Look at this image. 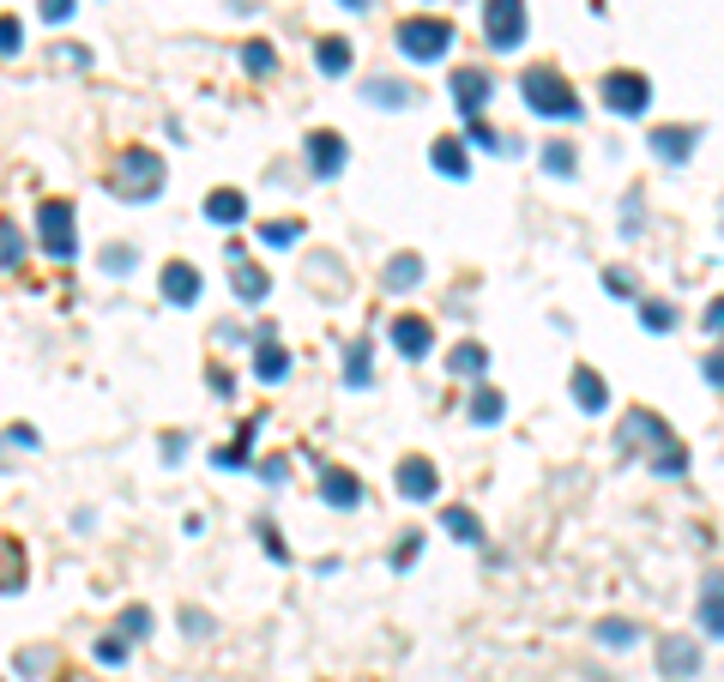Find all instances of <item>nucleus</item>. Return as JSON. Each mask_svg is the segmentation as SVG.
Returning <instances> with one entry per match:
<instances>
[{"instance_id":"de8ad7c7","label":"nucleus","mask_w":724,"mask_h":682,"mask_svg":"<svg viewBox=\"0 0 724 682\" xmlns=\"http://www.w3.org/2000/svg\"><path fill=\"white\" fill-rule=\"evenodd\" d=\"M97 658L104 665H128V641H97Z\"/></svg>"},{"instance_id":"603ef678","label":"nucleus","mask_w":724,"mask_h":682,"mask_svg":"<svg viewBox=\"0 0 724 682\" xmlns=\"http://www.w3.org/2000/svg\"><path fill=\"white\" fill-rule=\"evenodd\" d=\"M700 368H707V387H719V375H724V363H719V351H707V363H700Z\"/></svg>"},{"instance_id":"ddd939ff","label":"nucleus","mask_w":724,"mask_h":682,"mask_svg":"<svg viewBox=\"0 0 724 682\" xmlns=\"http://www.w3.org/2000/svg\"><path fill=\"white\" fill-rule=\"evenodd\" d=\"M622 447H664L671 441V429H664V417H652V411H628V417H622V435H616Z\"/></svg>"},{"instance_id":"a878e982","label":"nucleus","mask_w":724,"mask_h":682,"mask_svg":"<svg viewBox=\"0 0 724 682\" xmlns=\"http://www.w3.org/2000/svg\"><path fill=\"white\" fill-rule=\"evenodd\" d=\"M350 54H357V49H350L345 37H321V42H314V61H321V73H333V80H338V73H350Z\"/></svg>"},{"instance_id":"37998d69","label":"nucleus","mask_w":724,"mask_h":682,"mask_svg":"<svg viewBox=\"0 0 724 682\" xmlns=\"http://www.w3.org/2000/svg\"><path fill=\"white\" fill-rule=\"evenodd\" d=\"M604 284L616 290V296H634V290H640V284H634V272H628V266H610V272H604Z\"/></svg>"},{"instance_id":"39448f33","label":"nucleus","mask_w":724,"mask_h":682,"mask_svg":"<svg viewBox=\"0 0 724 682\" xmlns=\"http://www.w3.org/2000/svg\"><path fill=\"white\" fill-rule=\"evenodd\" d=\"M483 37L495 54H514L526 42V0H490L483 7Z\"/></svg>"},{"instance_id":"ea45409f","label":"nucleus","mask_w":724,"mask_h":682,"mask_svg":"<svg viewBox=\"0 0 724 682\" xmlns=\"http://www.w3.org/2000/svg\"><path fill=\"white\" fill-rule=\"evenodd\" d=\"M73 7H79V0H37V13L49 19V25H67V19H73Z\"/></svg>"},{"instance_id":"3c124183","label":"nucleus","mask_w":724,"mask_h":682,"mask_svg":"<svg viewBox=\"0 0 724 682\" xmlns=\"http://www.w3.org/2000/svg\"><path fill=\"white\" fill-rule=\"evenodd\" d=\"M622 223H628V230H640V194H628V206H622Z\"/></svg>"},{"instance_id":"8fccbe9b","label":"nucleus","mask_w":724,"mask_h":682,"mask_svg":"<svg viewBox=\"0 0 724 682\" xmlns=\"http://www.w3.org/2000/svg\"><path fill=\"white\" fill-rule=\"evenodd\" d=\"M260 477H272V484H285V477H290V460H266V465H260Z\"/></svg>"},{"instance_id":"412c9836","label":"nucleus","mask_w":724,"mask_h":682,"mask_svg":"<svg viewBox=\"0 0 724 682\" xmlns=\"http://www.w3.org/2000/svg\"><path fill=\"white\" fill-rule=\"evenodd\" d=\"M447 368H452V381H483V368H490V351H483V344H459V351L447 356Z\"/></svg>"},{"instance_id":"0eeeda50","label":"nucleus","mask_w":724,"mask_h":682,"mask_svg":"<svg viewBox=\"0 0 724 682\" xmlns=\"http://www.w3.org/2000/svg\"><path fill=\"white\" fill-rule=\"evenodd\" d=\"M224 260H230V284H236V302H248V308H260V302L272 296V278H266V266H254V260H248V248H242V242H230V248H224Z\"/></svg>"},{"instance_id":"2eb2a0df","label":"nucleus","mask_w":724,"mask_h":682,"mask_svg":"<svg viewBox=\"0 0 724 682\" xmlns=\"http://www.w3.org/2000/svg\"><path fill=\"white\" fill-rule=\"evenodd\" d=\"M321 496H326V508H362V484L345 465H326L321 472Z\"/></svg>"},{"instance_id":"c03bdc74","label":"nucleus","mask_w":724,"mask_h":682,"mask_svg":"<svg viewBox=\"0 0 724 682\" xmlns=\"http://www.w3.org/2000/svg\"><path fill=\"white\" fill-rule=\"evenodd\" d=\"M19 42H25V31H19V19H0V54H19Z\"/></svg>"},{"instance_id":"f257e3e1","label":"nucleus","mask_w":724,"mask_h":682,"mask_svg":"<svg viewBox=\"0 0 724 682\" xmlns=\"http://www.w3.org/2000/svg\"><path fill=\"white\" fill-rule=\"evenodd\" d=\"M519 97H526L531 115H550V121H580V97H574V85L562 80L556 66H526V80H519Z\"/></svg>"},{"instance_id":"bb28decb","label":"nucleus","mask_w":724,"mask_h":682,"mask_svg":"<svg viewBox=\"0 0 724 682\" xmlns=\"http://www.w3.org/2000/svg\"><path fill=\"white\" fill-rule=\"evenodd\" d=\"M206 218H212V223H242V218H248V199L236 194V187H218V194L206 199Z\"/></svg>"},{"instance_id":"c756f323","label":"nucleus","mask_w":724,"mask_h":682,"mask_svg":"<svg viewBox=\"0 0 724 682\" xmlns=\"http://www.w3.org/2000/svg\"><path fill=\"white\" fill-rule=\"evenodd\" d=\"M652 472H659V477H683V472H688V447H683V441L652 447Z\"/></svg>"},{"instance_id":"1a4fd4ad","label":"nucleus","mask_w":724,"mask_h":682,"mask_svg":"<svg viewBox=\"0 0 724 682\" xmlns=\"http://www.w3.org/2000/svg\"><path fill=\"white\" fill-rule=\"evenodd\" d=\"M490 97H495V80L483 73V66H459V73H452V103H459L466 121H483Z\"/></svg>"},{"instance_id":"5701e85b","label":"nucleus","mask_w":724,"mask_h":682,"mask_svg":"<svg viewBox=\"0 0 724 682\" xmlns=\"http://www.w3.org/2000/svg\"><path fill=\"white\" fill-rule=\"evenodd\" d=\"M466 145H483V151H495V158H514V151H519L514 133H495L490 121H471V127H466Z\"/></svg>"},{"instance_id":"4be33fe9","label":"nucleus","mask_w":724,"mask_h":682,"mask_svg":"<svg viewBox=\"0 0 724 682\" xmlns=\"http://www.w3.org/2000/svg\"><path fill=\"white\" fill-rule=\"evenodd\" d=\"M719 629H724V598H719V574L700 586V634L707 641H719Z\"/></svg>"},{"instance_id":"a19ab883","label":"nucleus","mask_w":724,"mask_h":682,"mask_svg":"<svg viewBox=\"0 0 724 682\" xmlns=\"http://www.w3.org/2000/svg\"><path fill=\"white\" fill-rule=\"evenodd\" d=\"M19 670H25V677H43V670H49V646H31V653H19Z\"/></svg>"},{"instance_id":"f03ea898","label":"nucleus","mask_w":724,"mask_h":682,"mask_svg":"<svg viewBox=\"0 0 724 682\" xmlns=\"http://www.w3.org/2000/svg\"><path fill=\"white\" fill-rule=\"evenodd\" d=\"M157 187H164V158L145 151V145H128L116 163V194L128 199V206H152Z\"/></svg>"},{"instance_id":"e433bc0d","label":"nucleus","mask_w":724,"mask_h":682,"mask_svg":"<svg viewBox=\"0 0 724 682\" xmlns=\"http://www.w3.org/2000/svg\"><path fill=\"white\" fill-rule=\"evenodd\" d=\"M242 66H248V73H254V80H260V73H272V66H278V54H272V42H242Z\"/></svg>"},{"instance_id":"f704fd0d","label":"nucleus","mask_w":724,"mask_h":682,"mask_svg":"<svg viewBox=\"0 0 724 682\" xmlns=\"http://www.w3.org/2000/svg\"><path fill=\"white\" fill-rule=\"evenodd\" d=\"M676 320H683L676 315V302H640V327L647 332H671Z\"/></svg>"},{"instance_id":"f8f14e48","label":"nucleus","mask_w":724,"mask_h":682,"mask_svg":"<svg viewBox=\"0 0 724 682\" xmlns=\"http://www.w3.org/2000/svg\"><path fill=\"white\" fill-rule=\"evenodd\" d=\"M200 290H206L200 266H188V260H169V266H164V296L176 302V308H194V302H200Z\"/></svg>"},{"instance_id":"49530a36","label":"nucleus","mask_w":724,"mask_h":682,"mask_svg":"<svg viewBox=\"0 0 724 682\" xmlns=\"http://www.w3.org/2000/svg\"><path fill=\"white\" fill-rule=\"evenodd\" d=\"M128 634H133V641L152 634V610H145V604H133V610H128Z\"/></svg>"},{"instance_id":"9d476101","label":"nucleus","mask_w":724,"mask_h":682,"mask_svg":"<svg viewBox=\"0 0 724 682\" xmlns=\"http://www.w3.org/2000/svg\"><path fill=\"white\" fill-rule=\"evenodd\" d=\"M399 496H405V501H435V496H441V472H435V460H423V453L399 460Z\"/></svg>"},{"instance_id":"9b49d317","label":"nucleus","mask_w":724,"mask_h":682,"mask_svg":"<svg viewBox=\"0 0 724 682\" xmlns=\"http://www.w3.org/2000/svg\"><path fill=\"white\" fill-rule=\"evenodd\" d=\"M393 344H399V356L423 363V356H429V344H435V327H429L423 315H393Z\"/></svg>"},{"instance_id":"7ed1b4c3","label":"nucleus","mask_w":724,"mask_h":682,"mask_svg":"<svg viewBox=\"0 0 724 682\" xmlns=\"http://www.w3.org/2000/svg\"><path fill=\"white\" fill-rule=\"evenodd\" d=\"M37 236H43V254L49 260H73L79 254V218L67 199H43L37 206Z\"/></svg>"},{"instance_id":"393cba45","label":"nucleus","mask_w":724,"mask_h":682,"mask_svg":"<svg viewBox=\"0 0 724 682\" xmlns=\"http://www.w3.org/2000/svg\"><path fill=\"white\" fill-rule=\"evenodd\" d=\"M429 151H435V170L441 175H459V182H466V170H471V163H466V139H452V133H447V139H435Z\"/></svg>"},{"instance_id":"6ab92c4d","label":"nucleus","mask_w":724,"mask_h":682,"mask_svg":"<svg viewBox=\"0 0 724 682\" xmlns=\"http://www.w3.org/2000/svg\"><path fill=\"white\" fill-rule=\"evenodd\" d=\"M574 405L580 411H604L610 405V387H604V375H598V368H574Z\"/></svg>"},{"instance_id":"4468645a","label":"nucleus","mask_w":724,"mask_h":682,"mask_svg":"<svg viewBox=\"0 0 724 682\" xmlns=\"http://www.w3.org/2000/svg\"><path fill=\"white\" fill-rule=\"evenodd\" d=\"M659 665H664V677H700V641H688V634H671V641L659 646Z\"/></svg>"},{"instance_id":"c9c22d12","label":"nucleus","mask_w":724,"mask_h":682,"mask_svg":"<svg viewBox=\"0 0 724 682\" xmlns=\"http://www.w3.org/2000/svg\"><path fill=\"white\" fill-rule=\"evenodd\" d=\"M37 447V429L31 423H13V429L0 435V465H7V453H31Z\"/></svg>"},{"instance_id":"aec40b11","label":"nucleus","mask_w":724,"mask_h":682,"mask_svg":"<svg viewBox=\"0 0 724 682\" xmlns=\"http://www.w3.org/2000/svg\"><path fill=\"white\" fill-rule=\"evenodd\" d=\"M254 375H260L266 387H278V381L290 375V351H285V344H272V339H260V351H254Z\"/></svg>"},{"instance_id":"09e8293b","label":"nucleus","mask_w":724,"mask_h":682,"mask_svg":"<svg viewBox=\"0 0 724 682\" xmlns=\"http://www.w3.org/2000/svg\"><path fill=\"white\" fill-rule=\"evenodd\" d=\"M181 629H188V634H212V617H206V610H188V617H181Z\"/></svg>"},{"instance_id":"c85d7f7f","label":"nucleus","mask_w":724,"mask_h":682,"mask_svg":"<svg viewBox=\"0 0 724 682\" xmlns=\"http://www.w3.org/2000/svg\"><path fill=\"white\" fill-rule=\"evenodd\" d=\"M441 525H447L459 544H483V525H478V513H471V508H447V513H441Z\"/></svg>"},{"instance_id":"f3484780","label":"nucleus","mask_w":724,"mask_h":682,"mask_svg":"<svg viewBox=\"0 0 724 682\" xmlns=\"http://www.w3.org/2000/svg\"><path fill=\"white\" fill-rule=\"evenodd\" d=\"M695 145H700V127H652V151L664 163H683Z\"/></svg>"},{"instance_id":"b1692460","label":"nucleus","mask_w":724,"mask_h":682,"mask_svg":"<svg viewBox=\"0 0 724 682\" xmlns=\"http://www.w3.org/2000/svg\"><path fill=\"white\" fill-rule=\"evenodd\" d=\"M0 592H25V544H0Z\"/></svg>"},{"instance_id":"58836bf2","label":"nucleus","mask_w":724,"mask_h":682,"mask_svg":"<svg viewBox=\"0 0 724 682\" xmlns=\"http://www.w3.org/2000/svg\"><path fill=\"white\" fill-rule=\"evenodd\" d=\"M417 556H423V532H405V544H399V550H393V568H399V574H405V568H411Z\"/></svg>"},{"instance_id":"a211bd4d","label":"nucleus","mask_w":724,"mask_h":682,"mask_svg":"<svg viewBox=\"0 0 724 682\" xmlns=\"http://www.w3.org/2000/svg\"><path fill=\"white\" fill-rule=\"evenodd\" d=\"M362 97H369V103H381V109H411L417 103V92L405 80H387V73H381V80H362Z\"/></svg>"},{"instance_id":"473e14b6","label":"nucleus","mask_w":724,"mask_h":682,"mask_svg":"<svg viewBox=\"0 0 724 682\" xmlns=\"http://www.w3.org/2000/svg\"><path fill=\"white\" fill-rule=\"evenodd\" d=\"M0 266L13 272V266H25V236H19L13 218H0Z\"/></svg>"},{"instance_id":"7c9ffc66","label":"nucleus","mask_w":724,"mask_h":682,"mask_svg":"<svg viewBox=\"0 0 724 682\" xmlns=\"http://www.w3.org/2000/svg\"><path fill=\"white\" fill-rule=\"evenodd\" d=\"M543 170L568 182V175L580 170V158H574V145H568V139H550V145H543Z\"/></svg>"},{"instance_id":"864d4df0","label":"nucleus","mask_w":724,"mask_h":682,"mask_svg":"<svg viewBox=\"0 0 724 682\" xmlns=\"http://www.w3.org/2000/svg\"><path fill=\"white\" fill-rule=\"evenodd\" d=\"M338 7H345V13H369V7H375V0H338Z\"/></svg>"},{"instance_id":"423d86ee","label":"nucleus","mask_w":724,"mask_h":682,"mask_svg":"<svg viewBox=\"0 0 724 682\" xmlns=\"http://www.w3.org/2000/svg\"><path fill=\"white\" fill-rule=\"evenodd\" d=\"M647 103H652L647 73H628V66L604 73V109H616V115H647Z\"/></svg>"},{"instance_id":"a18cd8bd","label":"nucleus","mask_w":724,"mask_h":682,"mask_svg":"<svg viewBox=\"0 0 724 682\" xmlns=\"http://www.w3.org/2000/svg\"><path fill=\"white\" fill-rule=\"evenodd\" d=\"M260 544H266V556H272V562H290L285 538H278V532H272V525H260Z\"/></svg>"},{"instance_id":"2f4dec72","label":"nucleus","mask_w":724,"mask_h":682,"mask_svg":"<svg viewBox=\"0 0 724 682\" xmlns=\"http://www.w3.org/2000/svg\"><path fill=\"white\" fill-rule=\"evenodd\" d=\"M423 284V260L417 254H399V260L387 266V290H417Z\"/></svg>"},{"instance_id":"4c0bfd02","label":"nucleus","mask_w":724,"mask_h":682,"mask_svg":"<svg viewBox=\"0 0 724 682\" xmlns=\"http://www.w3.org/2000/svg\"><path fill=\"white\" fill-rule=\"evenodd\" d=\"M598 641H604V646H634V641H640V629L622 622V617H610V622H598Z\"/></svg>"},{"instance_id":"cd10ccee","label":"nucleus","mask_w":724,"mask_h":682,"mask_svg":"<svg viewBox=\"0 0 724 682\" xmlns=\"http://www.w3.org/2000/svg\"><path fill=\"white\" fill-rule=\"evenodd\" d=\"M502 417H507V399L495 393V387H478V393H471V423L490 429V423H502Z\"/></svg>"},{"instance_id":"20e7f679","label":"nucleus","mask_w":724,"mask_h":682,"mask_svg":"<svg viewBox=\"0 0 724 682\" xmlns=\"http://www.w3.org/2000/svg\"><path fill=\"white\" fill-rule=\"evenodd\" d=\"M399 49L411 54L417 66H435L441 54H452V25H447V19H405V25H399Z\"/></svg>"},{"instance_id":"dca6fc26","label":"nucleus","mask_w":724,"mask_h":682,"mask_svg":"<svg viewBox=\"0 0 724 682\" xmlns=\"http://www.w3.org/2000/svg\"><path fill=\"white\" fill-rule=\"evenodd\" d=\"M369 381H375V344H369V339H350L345 344V387H350V393H362Z\"/></svg>"},{"instance_id":"72a5a7b5","label":"nucleus","mask_w":724,"mask_h":682,"mask_svg":"<svg viewBox=\"0 0 724 682\" xmlns=\"http://www.w3.org/2000/svg\"><path fill=\"white\" fill-rule=\"evenodd\" d=\"M260 242H266V248H290V242H302V223L297 218H272V223H260Z\"/></svg>"},{"instance_id":"79ce46f5","label":"nucleus","mask_w":724,"mask_h":682,"mask_svg":"<svg viewBox=\"0 0 724 682\" xmlns=\"http://www.w3.org/2000/svg\"><path fill=\"white\" fill-rule=\"evenodd\" d=\"M133 266H140V254H133V248H109L104 254V272H133Z\"/></svg>"},{"instance_id":"6e6552de","label":"nucleus","mask_w":724,"mask_h":682,"mask_svg":"<svg viewBox=\"0 0 724 682\" xmlns=\"http://www.w3.org/2000/svg\"><path fill=\"white\" fill-rule=\"evenodd\" d=\"M302 151H309V175H314V182H333V175L350 163V145H345V133H333V127L309 133V145H302Z\"/></svg>"}]
</instances>
